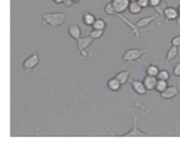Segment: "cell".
Instances as JSON below:
<instances>
[{"instance_id": "1", "label": "cell", "mask_w": 180, "mask_h": 141, "mask_svg": "<svg viewBox=\"0 0 180 141\" xmlns=\"http://www.w3.org/2000/svg\"><path fill=\"white\" fill-rule=\"evenodd\" d=\"M67 19V14L64 11L47 12L42 14V25H47L54 28L64 25Z\"/></svg>"}, {"instance_id": "2", "label": "cell", "mask_w": 180, "mask_h": 141, "mask_svg": "<svg viewBox=\"0 0 180 141\" xmlns=\"http://www.w3.org/2000/svg\"><path fill=\"white\" fill-rule=\"evenodd\" d=\"M104 11L105 13L107 14L108 16H116L117 18H119L120 20H121V21L124 22V23L126 24L128 27H129L131 30H132V33L134 34V35L136 37H138L139 36V30H138V28L136 27L135 24H133L132 22L129 20L127 19L126 18H125V17L122 15V13H116L115 11H114L113 8L112 7V6H111V2H108L105 5L104 7Z\"/></svg>"}, {"instance_id": "3", "label": "cell", "mask_w": 180, "mask_h": 141, "mask_svg": "<svg viewBox=\"0 0 180 141\" xmlns=\"http://www.w3.org/2000/svg\"><path fill=\"white\" fill-rule=\"evenodd\" d=\"M147 52L146 49H130L124 53L122 59L125 62H134L141 58Z\"/></svg>"}, {"instance_id": "4", "label": "cell", "mask_w": 180, "mask_h": 141, "mask_svg": "<svg viewBox=\"0 0 180 141\" xmlns=\"http://www.w3.org/2000/svg\"><path fill=\"white\" fill-rule=\"evenodd\" d=\"M138 117L133 116V123L132 127L131 130L128 132L122 135H115L116 136H122V137H148V136H153L152 134H147L145 132L140 131L139 129L136 127L137 122H138Z\"/></svg>"}, {"instance_id": "5", "label": "cell", "mask_w": 180, "mask_h": 141, "mask_svg": "<svg viewBox=\"0 0 180 141\" xmlns=\"http://www.w3.org/2000/svg\"><path fill=\"white\" fill-rule=\"evenodd\" d=\"M40 62V57L38 53H34L25 58L22 63V67L25 72H30L33 69L38 66Z\"/></svg>"}, {"instance_id": "6", "label": "cell", "mask_w": 180, "mask_h": 141, "mask_svg": "<svg viewBox=\"0 0 180 141\" xmlns=\"http://www.w3.org/2000/svg\"><path fill=\"white\" fill-rule=\"evenodd\" d=\"M94 39H91L90 36H85V37H80L79 38L77 41V48H78V51L80 53V56L82 57H87V53L85 52V49L90 46V45L92 43Z\"/></svg>"}, {"instance_id": "7", "label": "cell", "mask_w": 180, "mask_h": 141, "mask_svg": "<svg viewBox=\"0 0 180 141\" xmlns=\"http://www.w3.org/2000/svg\"><path fill=\"white\" fill-rule=\"evenodd\" d=\"M130 2V0H111V4L116 13H122L127 10Z\"/></svg>"}, {"instance_id": "8", "label": "cell", "mask_w": 180, "mask_h": 141, "mask_svg": "<svg viewBox=\"0 0 180 141\" xmlns=\"http://www.w3.org/2000/svg\"><path fill=\"white\" fill-rule=\"evenodd\" d=\"M179 93V88L177 84H173L172 86H167L164 91L161 93V98L164 99H171L175 97Z\"/></svg>"}, {"instance_id": "9", "label": "cell", "mask_w": 180, "mask_h": 141, "mask_svg": "<svg viewBox=\"0 0 180 141\" xmlns=\"http://www.w3.org/2000/svg\"><path fill=\"white\" fill-rule=\"evenodd\" d=\"M132 88L135 92H136L139 95H144L147 94V90L146 89L143 81L137 80H129Z\"/></svg>"}, {"instance_id": "10", "label": "cell", "mask_w": 180, "mask_h": 141, "mask_svg": "<svg viewBox=\"0 0 180 141\" xmlns=\"http://www.w3.org/2000/svg\"><path fill=\"white\" fill-rule=\"evenodd\" d=\"M68 32L70 37H72L75 40H78L79 38L81 37L82 31L79 25L77 24L74 23L70 25L68 29Z\"/></svg>"}, {"instance_id": "11", "label": "cell", "mask_w": 180, "mask_h": 141, "mask_svg": "<svg viewBox=\"0 0 180 141\" xmlns=\"http://www.w3.org/2000/svg\"><path fill=\"white\" fill-rule=\"evenodd\" d=\"M157 80H158V79L156 77L147 75L142 81L147 91H153V90L155 89Z\"/></svg>"}, {"instance_id": "12", "label": "cell", "mask_w": 180, "mask_h": 141, "mask_svg": "<svg viewBox=\"0 0 180 141\" xmlns=\"http://www.w3.org/2000/svg\"><path fill=\"white\" fill-rule=\"evenodd\" d=\"M163 15L165 17V18L169 21H173L176 20L179 16L178 11L177 8L175 7H169L165 8L163 10Z\"/></svg>"}, {"instance_id": "13", "label": "cell", "mask_w": 180, "mask_h": 141, "mask_svg": "<svg viewBox=\"0 0 180 141\" xmlns=\"http://www.w3.org/2000/svg\"><path fill=\"white\" fill-rule=\"evenodd\" d=\"M156 16L155 15H152V16L144 17V18H141L135 23L136 27L138 28V29H141V28L147 27V25L151 23V22H152L154 20L156 19Z\"/></svg>"}, {"instance_id": "14", "label": "cell", "mask_w": 180, "mask_h": 141, "mask_svg": "<svg viewBox=\"0 0 180 141\" xmlns=\"http://www.w3.org/2000/svg\"><path fill=\"white\" fill-rule=\"evenodd\" d=\"M130 73H131L130 70H122V71L117 73L114 77H115L122 85V84H125L128 80H129Z\"/></svg>"}, {"instance_id": "15", "label": "cell", "mask_w": 180, "mask_h": 141, "mask_svg": "<svg viewBox=\"0 0 180 141\" xmlns=\"http://www.w3.org/2000/svg\"><path fill=\"white\" fill-rule=\"evenodd\" d=\"M122 84L116 80L115 77L111 78L107 81L108 89L111 91H118L121 89Z\"/></svg>"}, {"instance_id": "16", "label": "cell", "mask_w": 180, "mask_h": 141, "mask_svg": "<svg viewBox=\"0 0 180 141\" xmlns=\"http://www.w3.org/2000/svg\"><path fill=\"white\" fill-rule=\"evenodd\" d=\"M95 20V16L89 12V11H85V12L82 14V22H83V23L85 25L91 26Z\"/></svg>"}, {"instance_id": "17", "label": "cell", "mask_w": 180, "mask_h": 141, "mask_svg": "<svg viewBox=\"0 0 180 141\" xmlns=\"http://www.w3.org/2000/svg\"><path fill=\"white\" fill-rule=\"evenodd\" d=\"M178 55V47L172 46L169 49H168L167 52L165 56V61L168 63L173 59H175L177 56Z\"/></svg>"}, {"instance_id": "18", "label": "cell", "mask_w": 180, "mask_h": 141, "mask_svg": "<svg viewBox=\"0 0 180 141\" xmlns=\"http://www.w3.org/2000/svg\"><path fill=\"white\" fill-rule=\"evenodd\" d=\"M127 10L131 14L136 15V14H139L141 12L142 8L138 4L136 1H132L130 2Z\"/></svg>"}, {"instance_id": "19", "label": "cell", "mask_w": 180, "mask_h": 141, "mask_svg": "<svg viewBox=\"0 0 180 141\" xmlns=\"http://www.w3.org/2000/svg\"><path fill=\"white\" fill-rule=\"evenodd\" d=\"M91 27H92V29L94 30H104L105 27H106V22L102 18H96Z\"/></svg>"}, {"instance_id": "20", "label": "cell", "mask_w": 180, "mask_h": 141, "mask_svg": "<svg viewBox=\"0 0 180 141\" xmlns=\"http://www.w3.org/2000/svg\"><path fill=\"white\" fill-rule=\"evenodd\" d=\"M167 87V81L158 80L156 82V85L155 87V90L156 91L159 92L160 94L164 91Z\"/></svg>"}, {"instance_id": "21", "label": "cell", "mask_w": 180, "mask_h": 141, "mask_svg": "<svg viewBox=\"0 0 180 141\" xmlns=\"http://www.w3.org/2000/svg\"><path fill=\"white\" fill-rule=\"evenodd\" d=\"M159 69L158 67L154 66V65H151V66H148L147 69V75L153 76V77H156L158 75L159 72Z\"/></svg>"}, {"instance_id": "22", "label": "cell", "mask_w": 180, "mask_h": 141, "mask_svg": "<svg viewBox=\"0 0 180 141\" xmlns=\"http://www.w3.org/2000/svg\"><path fill=\"white\" fill-rule=\"evenodd\" d=\"M104 30H94L93 29L89 32V36L92 39H97L101 38L104 35Z\"/></svg>"}, {"instance_id": "23", "label": "cell", "mask_w": 180, "mask_h": 141, "mask_svg": "<svg viewBox=\"0 0 180 141\" xmlns=\"http://www.w3.org/2000/svg\"><path fill=\"white\" fill-rule=\"evenodd\" d=\"M156 77L158 80H164V81H167L170 77V73L168 72V71L165 70H162L161 71H159L158 75L156 76Z\"/></svg>"}, {"instance_id": "24", "label": "cell", "mask_w": 180, "mask_h": 141, "mask_svg": "<svg viewBox=\"0 0 180 141\" xmlns=\"http://www.w3.org/2000/svg\"><path fill=\"white\" fill-rule=\"evenodd\" d=\"M171 44H172V46L176 47L180 46V35L174 36L171 40Z\"/></svg>"}, {"instance_id": "25", "label": "cell", "mask_w": 180, "mask_h": 141, "mask_svg": "<svg viewBox=\"0 0 180 141\" xmlns=\"http://www.w3.org/2000/svg\"><path fill=\"white\" fill-rule=\"evenodd\" d=\"M136 2L142 8H147L149 6V0H137Z\"/></svg>"}, {"instance_id": "26", "label": "cell", "mask_w": 180, "mask_h": 141, "mask_svg": "<svg viewBox=\"0 0 180 141\" xmlns=\"http://www.w3.org/2000/svg\"><path fill=\"white\" fill-rule=\"evenodd\" d=\"M173 74L177 77H180V63H177L173 67Z\"/></svg>"}, {"instance_id": "27", "label": "cell", "mask_w": 180, "mask_h": 141, "mask_svg": "<svg viewBox=\"0 0 180 141\" xmlns=\"http://www.w3.org/2000/svg\"><path fill=\"white\" fill-rule=\"evenodd\" d=\"M161 3V0H149V6L151 7H158Z\"/></svg>"}, {"instance_id": "28", "label": "cell", "mask_w": 180, "mask_h": 141, "mask_svg": "<svg viewBox=\"0 0 180 141\" xmlns=\"http://www.w3.org/2000/svg\"><path fill=\"white\" fill-rule=\"evenodd\" d=\"M63 4H64L66 7H70V6H72L73 4V2L72 0H64V2H63Z\"/></svg>"}, {"instance_id": "29", "label": "cell", "mask_w": 180, "mask_h": 141, "mask_svg": "<svg viewBox=\"0 0 180 141\" xmlns=\"http://www.w3.org/2000/svg\"><path fill=\"white\" fill-rule=\"evenodd\" d=\"M51 1L56 4H61L64 2V0H51Z\"/></svg>"}, {"instance_id": "30", "label": "cell", "mask_w": 180, "mask_h": 141, "mask_svg": "<svg viewBox=\"0 0 180 141\" xmlns=\"http://www.w3.org/2000/svg\"><path fill=\"white\" fill-rule=\"evenodd\" d=\"M176 20H177V25L178 27H180V15L178 16Z\"/></svg>"}, {"instance_id": "31", "label": "cell", "mask_w": 180, "mask_h": 141, "mask_svg": "<svg viewBox=\"0 0 180 141\" xmlns=\"http://www.w3.org/2000/svg\"><path fill=\"white\" fill-rule=\"evenodd\" d=\"M177 11H178V13L180 15V4L178 6V7H177Z\"/></svg>"}, {"instance_id": "32", "label": "cell", "mask_w": 180, "mask_h": 141, "mask_svg": "<svg viewBox=\"0 0 180 141\" xmlns=\"http://www.w3.org/2000/svg\"><path fill=\"white\" fill-rule=\"evenodd\" d=\"M72 1L73 2V3H78L80 1V0H72Z\"/></svg>"}, {"instance_id": "33", "label": "cell", "mask_w": 180, "mask_h": 141, "mask_svg": "<svg viewBox=\"0 0 180 141\" xmlns=\"http://www.w3.org/2000/svg\"><path fill=\"white\" fill-rule=\"evenodd\" d=\"M130 2H132V1H137V0H130Z\"/></svg>"}]
</instances>
